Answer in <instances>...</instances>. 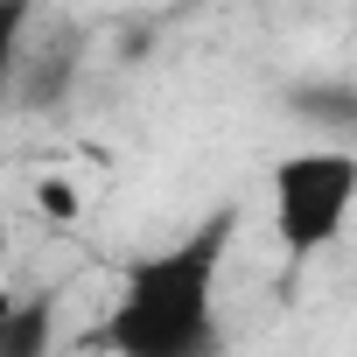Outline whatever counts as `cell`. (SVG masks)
I'll use <instances>...</instances> for the list:
<instances>
[{"label": "cell", "mask_w": 357, "mask_h": 357, "mask_svg": "<svg viewBox=\"0 0 357 357\" xmlns=\"http://www.w3.org/2000/svg\"><path fill=\"white\" fill-rule=\"evenodd\" d=\"M231 231H238V211H218L175 245L140 252L119 273V294L105 315V350L112 357H218V343H225L218 287H225Z\"/></svg>", "instance_id": "cell-1"}, {"label": "cell", "mask_w": 357, "mask_h": 357, "mask_svg": "<svg viewBox=\"0 0 357 357\" xmlns=\"http://www.w3.org/2000/svg\"><path fill=\"white\" fill-rule=\"evenodd\" d=\"M266 218L287 259H322L357 218V147H294L266 168Z\"/></svg>", "instance_id": "cell-2"}, {"label": "cell", "mask_w": 357, "mask_h": 357, "mask_svg": "<svg viewBox=\"0 0 357 357\" xmlns=\"http://www.w3.org/2000/svg\"><path fill=\"white\" fill-rule=\"evenodd\" d=\"M56 294L36 287V294H15L0 287V357H56Z\"/></svg>", "instance_id": "cell-3"}, {"label": "cell", "mask_w": 357, "mask_h": 357, "mask_svg": "<svg viewBox=\"0 0 357 357\" xmlns=\"http://www.w3.org/2000/svg\"><path fill=\"white\" fill-rule=\"evenodd\" d=\"M29 29H36V0H0V98H8V84L22 77Z\"/></svg>", "instance_id": "cell-4"}, {"label": "cell", "mask_w": 357, "mask_h": 357, "mask_svg": "<svg viewBox=\"0 0 357 357\" xmlns=\"http://www.w3.org/2000/svg\"><path fill=\"white\" fill-rule=\"evenodd\" d=\"M36 211L56 218V225H70V218H77V190L63 183V175H43V183H36Z\"/></svg>", "instance_id": "cell-5"}, {"label": "cell", "mask_w": 357, "mask_h": 357, "mask_svg": "<svg viewBox=\"0 0 357 357\" xmlns=\"http://www.w3.org/2000/svg\"><path fill=\"white\" fill-rule=\"evenodd\" d=\"M8 259H15V231H8V218H0V287H8Z\"/></svg>", "instance_id": "cell-6"}]
</instances>
